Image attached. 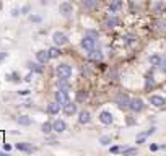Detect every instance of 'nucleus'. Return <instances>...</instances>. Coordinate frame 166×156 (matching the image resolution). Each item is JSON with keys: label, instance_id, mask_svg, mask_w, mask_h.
Listing matches in <instances>:
<instances>
[{"label": "nucleus", "instance_id": "6ab92c4d", "mask_svg": "<svg viewBox=\"0 0 166 156\" xmlns=\"http://www.w3.org/2000/svg\"><path fill=\"white\" fill-rule=\"evenodd\" d=\"M54 130V125L51 124V122H44L43 125H41V132L44 133V135H47V133H51Z\"/></svg>", "mask_w": 166, "mask_h": 156}, {"label": "nucleus", "instance_id": "cd10ccee", "mask_svg": "<svg viewBox=\"0 0 166 156\" xmlns=\"http://www.w3.org/2000/svg\"><path fill=\"white\" fill-rule=\"evenodd\" d=\"M122 153L124 155H134V153H137V148H122Z\"/></svg>", "mask_w": 166, "mask_h": 156}, {"label": "nucleus", "instance_id": "393cba45", "mask_svg": "<svg viewBox=\"0 0 166 156\" xmlns=\"http://www.w3.org/2000/svg\"><path fill=\"white\" fill-rule=\"evenodd\" d=\"M26 67H28L29 70H33V72H38V73H41L43 70H41V67H38L36 63H31V62H28L26 63Z\"/></svg>", "mask_w": 166, "mask_h": 156}, {"label": "nucleus", "instance_id": "2eb2a0df", "mask_svg": "<svg viewBox=\"0 0 166 156\" xmlns=\"http://www.w3.org/2000/svg\"><path fill=\"white\" fill-rule=\"evenodd\" d=\"M120 8H122V0H111L109 2V10L113 11V13L119 11Z\"/></svg>", "mask_w": 166, "mask_h": 156}, {"label": "nucleus", "instance_id": "2f4dec72", "mask_svg": "<svg viewBox=\"0 0 166 156\" xmlns=\"http://www.w3.org/2000/svg\"><path fill=\"white\" fill-rule=\"evenodd\" d=\"M20 13H21V11L18 10V8H13V10H11V16H18Z\"/></svg>", "mask_w": 166, "mask_h": 156}, {"label": "nucleus", "instance_id": "7c9ffc66", "mask_svg": "<svg viewBox=\"0 0 166 156\" xmlns=\"http://www.w3.org/2000/svg\"><path fill=\"white\" fill-rule=\"evenodd\" d=\"M29 93H31L29 90H21V91H18V94H21V96H28Z\"/></svg>", "mask_w": 166, "mask_h": 156}, {"label": "nucleus", "instance_id": "bb28decb", "mask_svg": "<svg viewBox=\"0 0 166 156\" xmlns=\"http://www.w3.org/2000/svg\"><path fill=\"white\" fill-rule=\"evenodd\" d=\"M99 143H101V145H109V143H111V137L109 135L101 137V138H99Z\"/></svg>", "mask_w": 166, "mask_h": 156}, {"label": "nucleus", "instance_id": "5701e85b", "mask_svg": "<svg viewBox=\"0 0 166 156\" xmlns=\"http://www.w3.org/2000/svg\"><path fill=\"white\" fill-rule=\"evenodd\" d=\"M59 54H60L59 46H56V47H51V49H49V56H51V59H56V57H59Z\"/></svg>", "mask_w": 166, "mask_h": 156}, {"label": "nucleus", "instance_id": "9b49d317", "mask_svg": "<svg viewBox=\"0 0 166 156\" xmlns=\"http://www.w3.org/2000/svg\"><path fill=\"white\" fill-rule=\"evenodd\" d=\"M60 106H62V104H59L57 101H52V103L47 104V112L52 114V115H57L60 112Z\"/></svg>", "mask_w": 166, "mask_h": 156}, {"label": "nucleus", "instance_id": "412c9836", "mask_svg": "<svg viewBox=\"0 0 166 156\" xmlns=\"http://www.w3.org/2000/svg\"><path fill=\"white\" fill-rule=\"evenodd\" d=\"M56 85H57V88H65V90L70 86V85H68V78H57Z\"/></svg>", "mask_w": 166, "mask_h": 156}, {"label": "nucleus", "instance_id": "4468645a", "mask_svg": "<svg viewBox=\"0 0 166 156\" xmlns=\"http://www.w3.org/2000/svg\"><path fill=\"white\" fill-rule=\"evenodd\" d=\"M78 120H80V124H88L91 120V114L88 111H80L78 112Z\"/></svg>", "mask_w": 166, "mask_h": 156}, {"label": "nucleus", "instance_id": "b1692460", "mask_svg": "<svg viewBox=\"0 0 166 156\" xmlns=\"http://www.w3.org/2000/svg\"><path fill=\"white\" fill-rule=\"evenodd\" d=\"M161 59H163L161 56H152V57H150V63H153V65H158V67H160V63H161Z\"/></svg>", "mask_w": 166, "mask_h": 156}, {"label": "nucleus", "instance_id": "f3484780", "mask_svg": "<svg viewBox=\"0 0 166 156\" xmlns=\"http://www.w3.org/2000/svg\"><path fill=\"white\" fill-rule=\"evenodd\" d=\"M117 24H119V20H117L116 16H109L104 21V26H106V28H116Z\"/></svg>", "mask_w": 166, "mask_h": 156}, {"label": "nucleus", "instance_id": "aec40b11", "mask_svg": "<svg viewBox=\"0 0 166 156\" xmlns=\"http://www.w3.org/2000/svg\"><path fill=\"white\" fill-rule=\"evenodd\" d=\"M16 122H18L20 125H25V127H28V125H31L33 120L28 117V115H20V117L16 119Z\"/></svg>", "mask_w": 166, "mask_h": 156}, {"label": "nucleus", "instance_id": "423d86ee", "mask_svg": "<svg viewBox=\"0 0 166 156\" xmlns=\"http://www.w3.org/2000/svg\"><path fill=\"white\" fill-rule=\"evenodd\" d=\"M129 109L134 112H140L142 109H143V101L140 99V98H134V99H130V103H129Z\"/></svg>", "mask_w": 166, "mask_h": 156}, {"label": "nucleus", "instance_id": "c85d7f7f", "mask_svg": "<svg viewBox=\"0 0 166 156\" xmlns=\"http://www.w3.org/2000/svg\"><path fill=\"white\" fill-rule=\"evenodd\" d=\"M109 151L111 153H119V151H122V148H120V146H111Z\"/></svg>", "mask_w": 166, "mask_h": 156}, {"label": "nucleus", "instance_id": "f704fd0d", "mask_svg": "<svg viewBox=\"0 0 166 156\" xmlns=\"http://www.w3.org/2000/svg\"><path fill=\"white\" fill-rule=\"evenodd\" d=\"M4 148H5V151H10V150H11V145H7V143H5Z\"/></svg>", "mask_w": 166, "mask_h": 156}, {"label": "nucleus", "instance_id": "f257e3e1", "mask_svg": "<svg viewBox=\"0 0 166 156\" xmlns=\"http://www.w3.org/2000/svg\"><path fill=\"white\" fill-rule=\"evenodd\" d=\"M96 39H98V33L96 31H86L83 39H81V47L86 51H91L96 47Z\"/></svg>", "mask_w": 166, "mask_h": 156}, {"label": "nucleus", "instance_id": "a211bd4d", "mask_svg": "<svg viewBox=\"0 0 166 156\" xmlns=\"http://www.w3.org/2000/svg\"><path fill=\"white\" fill-rule=\"evenodd\" d=\"M88 59H91V60H101V59H103L101 51H96V49H91V51L88 52Z\"/></svg>", "mask_w": 166, "mask_h": 156}, {"label": "nucleus", "instance_id": "c756f323", "mask_svg": "<svg viewBox=\"0 0 166 156\" xmlns=\"http://www.w3.org/2000/svg\"><path fill=\"white\" fill-rule=\"evenodd\" d=\"M160 68H161V70H165V72H166V57H163V59H161V63H160Z\"/></svg>", "mask_w": 166, "mask_h": 156}, {"label": "nucleus", "instance_id": "f8f14e48", "mask_svg": "<svg viewBox=\"0 0 166 156\" xmlns=\"http://www.w3.org/2000/svg\"><path fill=\"white\" fill-rule=\"evenodd\" d=\"M52 125H54V132H65V128H67V124H65L62 119H57V120H54L52 122Z\"/></svg>", "mask_w": 166, "mask_h": 156}, {"label": "nucleus", "instance_id": "72a5a7b5", "mask_svg": "<svg viewBox=\"0 0 166 156\" xmlns=\"http://www.w3.org/2000/svg\"><path fill=\"white\" fill-rule=\"evenodd\" d=\"M160 146L158 145H150V150H152V151H156V150H158Z\"/></svg>", "mask_w": 166, "mask_h": 156}, {"label": "nucleus", "instance_id": "6e6552de", "mask_svg": "<svg viewBox=\"0 0 166 156\" xmlns=\"http://www.w3.org/2000/svg\"><path fill=\"white\" fill-rule=\"evenodd\" d=\"M36 59H38V62L39 63H47L49 62V59H51V56H49V49H43V51H38L36 52Z\"/></svg>", "mask_w": 166, "mask_h": 156}, {"label": "nucleus", "instance_id": "c9c22d12", "mask_svg": "<svg viewBox=\"0 0 166 156\" xmlns=\"http://www.w3.org/2000/svg\"><path fill=\"white\" fill-rule=\"evenodd\" d=\"M5 56H7V52H0V60L4 59V57H5Z\"/></svg>", "mask_w": 166, "mask_h": 156}, {"label": "nucleus", "instance_id": "0eeeda50", "mask_svg": "<svg viewBox=\"0 0 166 156\" xmlns=\"http://www.w3.org/2000/svg\"><path fill=\"white\" fill-rule=\"evenodd\" d=\"M59 11L62 13V16H70L73 13V5L68 4V2H64V4L59 5Z\"/></svg>", "mask_w": 166, "mask_h": 156}, {"label": "nucleus", "instance_id": "9d476101", "mask_svg": "<svg viewBox=\"0 0 166 156\" xmlns=\"http://www.w3.org/2000/svg\"><path fill=\"white\" fill-rule=\"evenodd\" d=\"M15 148L18 150V151H25V153H33L34 151V148H33L31 143H26V142H20L15 145Z\"/></svg>", "mask_w": 166, "mask_h": 156}, {"label": "nucleus", "instance_id": "7ed1b4c3", "mask_svg": "<svg viewBox=\"0 0 166 156\" xmlns=\"http://www.w3.org/2000/svg\"><path fill=\"white\" fill-rule=\"evenodd\" d=\"M54 98H56V101L59 104H62V106H65L67 103H70V96H68V91L65 90V88H57Z\"/></svg>", "mask_w": 166, "mask_h": 156}, {"label": "nucleus", "instance_id": "39448f33", "mask_svg": "<svg viewBox=\"0 0 166 156\" xmlns=\"http://www.w3.org/2000/svg\"><path fill=\"white\" fill-rule=\"evenodd\" d=\"M114 103H116L117 106H120V108H129L130 98H129L127 94H124V93H119V94H116V98H114Z\"/></svg>", "mask_w": 166, "mask_h": 156}, {"label": "nucleus", "instance_id": "4be33fe9", "mask_svg": "<svg viewBox=\"0 0 166 156\" xmlns=\"http://www.w3.org/2000/svg\"><path fill=\"white\" fill-rule=\"evenodd\" d=\"M81 4L85 8H95L96 4H98V0H81Z\"/></svg>", "mask_w": 166, "mask_h": 156}, {"label": "nucleus", "instance_id": "ddd939ff", "mask_svg": "<svg viewBox=\"0 0 166 156\" xmlns=\"http://www.w3.org/2000/svg\"><path fill=\"white\" fill-rule=\"evenodd\" d=\"M150 104H153L155 108H161L165 104V98L158 96V94H153V96H150Z\"/></svg>", "mask_w": 166, "mask_h": 156}, {"label": "nucleus", "instance_id": "473e14b6", "mask_svg": "<svg viewBox=\"0 0 166 156\" xmlns=\"http://www.w3.org/2000/svg\"><path fill=\"white\" fill-rule=\"evenodd\" d=\"M21 13H29V5H25V7L21 8Z\"/></svg>", "mask_w": 166, "mask_h": 156}, {"label": "nucleus", "instance_id": "dca6fc26", "mask_svg": "<svg viewBox=\"0 0 166 156\" xmlns=\"http://www.w3.org/2000/svg\"><path fill=\"white\" fill-rule=\"evenodd\" d=\"M64 112L67 115H73L75 112H77V104H73V103H67L64 106Z\"/></svg>", "mask_w": 166, "mask_h": 156}, {"label": "nucleus", "instance_id": "a878e982", "mask_svg": "<svg viewBox=\"0 0 166 156\" xmlns=\"http://www.w3.org/2000/svg\"><path fill=\"white\" fill-rule=\"evenodd\" d=\"M29 21H31V23H41L43 18L39 16V15H29Z\"/></svg>", "mask_w": 166, "mask_h": 156}, {"label": "nucleus", "instance_id": "f03ea898", "mask_svg": "<svg viewBox=\"0 0 166 156\" xmlns=\"http://www.w3.org/2000/svg\"><path fill=\"white\" fill-rule=\"evenodd\" d=\"M56 73H57V78H70L72 76V65L60 63V65L56 67Z\"/></svg>", "mask_w": 166, "mask_h": 156}, {"label": "nucleus", "instance_id": "1a4fd4ad", "mask_svg": "<svg viewBox=\"0 0 166 156\" xmlns=\"http://www.w3.org/2000/svg\"><path fill=\"white\" fill-rule=\"evenodd\" d=\"M99 122H101V124H104V125L113 124V114H111L109 111H103V112H99Z\"/></svg>", "mask_w": 166, "mask_h": 156}, {"label": "nucleus", "instance_id": "20e7f679", "mask_svg": "<svg viewBox=\"0 0 166 156\" xmlns=\"http://www.w3.org/2000/svg\"><path fill=\"white\" fill-rule=\"evenodd\" d=\"M52 41H54V44L56 46H65L68 42V38H67V34L65 33H62V31H56L52 34Z\"/></svg>", "mask_w": 166, "mask_h": 156}]
</instances>
